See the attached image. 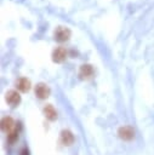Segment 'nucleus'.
<instances>
[{
  "label": "nucleus",
  "instance_id": "obj_8",
  "mask_svg": "<svg viewBox=\"0 0 154 155\" xmlns=\"http://www.w3.org/2000/svg\"><path fill=\"white\" fill-rule=\"evenodd\" d=\"M93 74V68L91 64H82L79 69V76L81 79H89Z\"/></svg>",
  "mask_w": 154,
  "mask_h": 155
},
{
  "label": "nucleus",
  "instance_id": "obj_3",
  "mask_svg": "<svg viewBox=\"0 0 154 155\" xmlns=\"http://www.w3.org/2000/svg\"><path fill=\"white\" fill-rule=\"evenodd\" d=\"M35 96L39 99H46L50 96V87L44 82L36 84V86H35Z\"/></svg>",
  "mask_w": 154,
  "mask_h": 155
},
{
  "label": "nucleus",
  "instance_id": "obj_1",
  "mask_svg": "<svg viewBox=\"0 0 154 155\" xmlns=\"http://www.w3.org/2000/svg\"><path fill=\"white\" fill-rule=\"evenodd\" d=\"M70 29L67 28V27H57L55 29V33H53V36H55V40L58 41V42H64L67 40H69L70 38Z\"/></svg>",
  "mask_w": 154,
  "mask_h": 155
},
{
  "label": "nucleus",
  "instance_id": "obj_7",
  "mask_svg": "<svg viewBox=\"0 0 154 155\" xmlns=\"http://www.w3.org/2000/svg\"><path fill=\"white\" fill-rule=\"evenodd\" d=\"M74 134L72 131L69 130H63L61 132V142L64 144V145H72L74 143Z\"/></svg>",
  "mask_w": 154,
  "mask_h": 155
},
{
  "label": "nucleus",
  "instance_id": "obj_5",
  "mask_svg": "<svg viewBox=\"0 0 154 155\" xmlns=\"http://www.w3.org/2000/svg\"><path fill=\"white\" fill-rule=\"evenodd\" d=\"M5 98H6V102H7L11 107H16V105H18V104L21 103V96H19V93H18L17 91H15V90L7 91Z\"/></svg>",
  "mask_w": 154,
  "mask_h": 155
},
{
  "label": "nucleus",
  "instance_id": "obj_2",
  "mask_svg": "<svg viewBox=\"0 0 154 155\" xmlns=\"http://www.w3.org/2000/svg\"><path fill=\"white\" fill-rule=\"evenodd\" d=\"M118 136L122 140H132L135 138V130L131 126H121L118 130Z\"/></svg>",
  "mask_w": 154,
  "mask_h": 155
},
{
  "label": "nucleus",
  "instance_id": "obj_12",
  "mask_svg": "<svg viewBox=\"0 0 154 155\" xmlns=\"http://www.w3.org/2000/svg\"><path fill=\"white\" fill-rule=\"evenodd\" d=\"M19 155H29V150L27 148H23L21 151H19Z\"/></svg>",
  "mask_w": 154,
  "mask_h": 155
},
{
  "label": "nucleus",
  "instance_id": "obj_6",
  "mask_svg": "<svg viewBox=\"0 0 154 155\" xmlns=\"http://www.w3.org/2000/svg\"><path fill=\"white\" fill-rule=\"evenodd\" d=\"M15 127H16V124H15V121H13V119H12L11 116H5V117H2V120H1V130H2V131H5L6 133H8V132H11Z\"/></svg>",
  "mask_w": 154,
  "mask_h": 155
},
{
  "label": "nucleus",
  "instance_id": "obj_9",
  "mask_svg": "<svg viewBox=\"0 0 154 155\" xmlns=\"http://www.w3.org/2000/svg\"><path fill=\"white\" fill-rule=\"evenodd\" d=\"M42 111H44V115H45V117H46L47 120L55 121V120L57 119V111L55 110V108H53L51 104H46V105L44 107Z\"/></svg>",
  "mask_w": 154,
  "mask_h": 155
},
{
  "label": "nucleus",
  "instance_id": "obj_4",
  "mask_svg": "<svg viewBox=\"0 0 154 155\" xmlns=\"http://www.w3.org/2000/svg\"><path fill=\"white\" fill-rule=\"evenodd\" d=\"M65 58H67V50L64 47L59 46L52 51V61L55 63H62L65 61Z\"/></svg>",
  "mask_w": 154,
  "mask_h": 155
},
{
  "label": "nucleus",
  "instance_id": "obj_10",
  "mask_svg": "<svg viewBox=\"0 0 154 155\" xmlns=\"http://www.w3.org/2000/svg\"><path fill=\"white\" fill-rule=\"evenodd\" d=\"M16 87L21 92H28L30 90V81L27 78H19L16 81Z\"/></svg>",
  "mask_w": 154,
  "mask_h": 155
},
{
  "label": "nucleus",
  "instance_id": "obj_11",
  "mask_svg": "<svg viewBox=\"0 0 154 155\" xmlns=\"http://www.w3.org/2000/svg\"><path fill=\"white\" fill-rule=\"evenodd\" d=\"M18 133H19V130L17 128V126L11 131V132H8L7 133V142L8 143H15L17 139H18Z\"/></svg>",
  "mask_w": 154,
  "mask_h": 155
}]
</instances>
